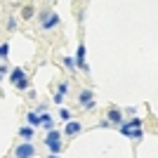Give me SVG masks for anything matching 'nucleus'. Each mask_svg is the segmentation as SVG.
<instances>
[{
    "label": "nucleus",
    "mask_w": 158,
    "mask_h": 158,
    "mask_svg": "<svg viewBox=\"0 0 158 158\" xmlns=\"http://www.w3.org/2000/svg\"><path fill=\"white\" fill-rule=\"evenodd\" d=\"M40 123H43V125H45L47 130H52V127H54L52 118H50V116H47V113H40Z\"/></svg>",
    "instance_id": "f8f14e48"
},
{
    "label": "nucleus",
    "mask_w": 158,
    "mask_h": 158,
    "mask_svg": "<svg viewBox=\"0 0 158 158\" xmlns=\"http://www.w3.org/2000/svg\"><path fill=\"white\" fill-rule=\"evenodd\" d=\"M7 54H10V45L2 43V45H0V57H7Z\"/></svg>",
    "instance_id": "dca6fc26"
},
{
    "label": "nucleus",
    "mask_w": 158,
    "mask_h": 158,
    "mask_svg": "<svg viewBox=\"0 0 158 158\" xmlns=\"http://www.w3.org/2000/svg\"><path fill=\"white\" fill-rule=\"evenodd\" d=\"M40 26L45 28V31H52L54 26H59V17L52 10H43L40 12Z\"/></svg>",
    "instance_id": "f257e3e1"
},
{
    "label": "nucleus",
    "mask_w": 158,
    "mask_h": 158,
    "mask_svg": "<svg viewBox=\"0 0 158 158\" xmlns=\"http://www.w3.org/2000/svg\"><path fill=\"white\" fill-rule=\"evenodd\" d=\"M80 130H83V125H80L78 120H69V123H66V135H69V137H73V135H78Z\"/></svg>",
    "instance_id": "423d86ee"
},
{
    "label": "nucleus",
    "mask_w": 158,
    "mask_h": 158,
    "mask_svg": "<svg viewBox=\"0 0 158 158\" xmlns=\"http://www.w3.org/2000/svg\"><path fill=\"white\" fill-rule=\"evenodd\" d=\"M50 158H59V156H54V153H52V156H50Z\"/></svg>",
    "instance_id": "412c9836"
},
{
    "label": "nucleus",
    "mask_w": 158,
    "mask_h": 158,
    "mask_svg": "<svg viewBox=\"0 0 158 158\" xmlns=\"http://www.w3.org/2000/svg\"><path fill=\"white\" fill-rule=\"evenodd\" d=\"M59 116H61L64 120H71V113H69V109H61V111H59Z\"/></svg>",
    "instance_id": "a211bd4d"
},
{
    "label": "nucleus",
    "mask_w": 158,
    "mask_h": 158,
    "mask_svg": "<svg viewBox=\"0 0 158 158\" xmlns=\"http://www.w3.org/2000/svg\"><path fill=\"white\" fill-rule=\"evenodd\" d=\"M26 120L31 123V127H38V125H43V123H40V116H38V113H33V111L26 116Z\"/></svg>",
    "instance_id": "9d476101"
},
{
    "label": "nucleus",
    "mask_w": 158,
    "mask_h": 158,
    "mask_svg": "<svg viewBox=\"0 0 158 158\" xmlns=\"http://www.w3.org/2000/svg\"><path fill=\"white\" fill-rule=\"evenodd\" d=\"M64 64H66V69H71V71L76 69V64H73V59H71V57H64Z\"/></svg>",
    "instance_id": "f3484780"
},
{
    "label": "nucleus",
    "mask_w": 158,
    "mask_h": 158,
    "mask_svg": "<svg viewBox=\"0 0 158 158\" xmlns=\"http://www.w3.org/2000/svg\"><path fill=\"white\" fill-rule=\"evenodd\" d=\"M14 87L17 90H28V78H21L19 83H14Z\"/></svg>",
    "instance_id": "2eb2a0df"
},
{
    "label": "nucleus",
    "mask_w": 158,
    "mask_h": 158,
    "mask_svg": "<svg viewBox=\"0 0 158 158\" xmlns=\"http://www.w3.org/2000/svg\"><path fill=\"white\" fill-rule=\"evenodd\" d=\"M14 156L17 158H35V146L31 142H24V144H19L14 149Z\"/></svg>",
    "instance_id": "7ed1b4c3"
},
{
    "label": "nucleus",
    "mask_w": 158,
    "mask_h": 158,
    "mask_svg": "<svg viewBox=\"0 0 158 158\" xmlns=\"http://www.w3.org/2000/svg\"><path fill=\"white\" fill-rule=\"evenodd\" d=\"M33 14H35V10H33V5H26V7H24V10H21V17H24V19H31Z\"/></svg>",
    "instance_id": "ddd939ff"
},
{
    "label": "nucleus",
    "mask_w": 158,
    "mask_h": 158,
    "mask_svg": "<svg viewBox=\"0 0 158 158\" xmlns=\"http://www.w3.org/2000/svg\"><path fill=\"white\" fill-rule=\"evenodd\" d=\"M66 92H69V85H66V83H59V94L64 97Z\"/></svg>",
    "instance_id": "6ab92c4d"
},
{
    "label": "nucleus",
    "mask_w": 158,
    "mask_h": 158,
    "mask_svg": "<svg viewBox=\"0 0 158 158\" xmlns=\"http://www.w3.org/2000/svg\"><path fill=\"white\" fill-rule=\"evenodd\" d=\"M0 78H2V73H0Z\"/></svg>",
    "instance_id": "4be33fe9"
},
{
    "label": "nucleus",
    "mask_w": 158,
    "mask_h": 158,
    "mask_svg": "<svg viewBox=\"0 0 158 158\" xmlns=\"http://www.w3.org/2000/svg\"><path fill=\"white\" fill-rule=\"evenodd\" d=\"M109 120L111 123H123V116H120L118 109H109Z\"/></svg>",
    "instance_id": "1a4fd4ad"
},
{
    "label": "nucleus",
    "mask_w": 158,
    "mask_h": 158,
    "mask_svg": "<svg viewBox=\"0 0 158 158\" xmlns=\"http://www.w3.org/2000/svg\"><path fill=\"white\" fill-rule=\"evenodd\" d=\"M78 99H80V104H83V109H94V94H92V90H83V92L78 94Z\"/></svg>",
    "instance_id": "20e7f679"
},
{
    "label": "nucleus",
    "mask_w": 158,
    "mask_h": 158,
    "mask_svg": "<svg viewBox=\"0 0 158 158\" xmlns=\"http://www.w3.org/2000/svg\"><path fill=\"white\" fill-rule=\"evenodd\" d=\"M120 132L125 135V137H132V139H142V130H132L127 125H120Z\"/></svg>",
    "instance_id": "0eeeda50"
},
{
    "label": "nucleus",
    "mask_w": 158,
    "mask_h": 158,
    "mask_svg": "<svg viewBox=\"0 0 158 158\" xmlns=\"http://www.w3.org/2000/svg\"><path fill=\"white\" fill-rule=\"evenodd\" d=\"M14 26H17V21H14V17H10V19H7V28L14 31Z\"/></svg>",
    "instance_id": "aec40b11"
},
{
    "label": "nucleus",
    "mask_w": 158,
    "mask_h": 158,
    "mask_svg": "<svg viewBox=\"0 0 158 158\" xmlns=\"http://www.w3.org/2000/svg\"><path fill=\"white\" fill-rule=\"evenodd\" d=\"M123 125H127V127H132V130H139V127H142V120L139 118H132L130 123H123Z\"/></svg>",
    "instance_id": "4468645a"
},
{
    "label": "nucleus",
    "mask_w": 158,
    "mask_h": 158,
    "mask_svg": "<svg viewBox=\"0 0 158 158\" xmlns=\"http://www.w3.org/2000/svg\"><path fill=\"white\" fill-rule=\"evenodd\" d=\"M59 132L57 130H50V135H47V139H45V144H47V149H50V151L54 153V156H57V153H59V149H61V142H59Z\"/></svg>",
    "instance_id": "f03ea898"
},
{
    "label": "nucleus",
    "mask_w": 158,
    "mask_h": 158,
    "mask_svg": "<svg viewBox=\"0 0 158 158\" xmlns=\"http://www.w3.org/2000/svg\"><path fill=\"white\" fill-rule=\"evenodd\" d=\"M21 78H26V76H24V69H19V66H17V69H12V71H10V80H12V83H19Z\"/></svg>",
    "instance_id": "6e6552de"
},
{
    "label": "nucleus",
    "mask_w": 158,
    "mask_h": 158,
    "mask_svg": "<svg viewBox=\"0 0 158 158\" xmlns=\"http://www.w3.org/2000/svg\"><path fill=\"white\" fill-rule=\"evenodd\" d=\"M73 64L78 66L80 71H90V66L85 64V45L78 47V52H76V61H73Z\"/></svg>",
    "instance_id": "39448f33"
},
{
    "label": "nucleus",
    "mask_w": 158,
    "mask_h": 158,
    "mask_svg": "<svg viewBox=\"0 0 158 158\" xmlns=\"http://www.w3.org/2000/svg\"><path fill=\"white\" fill-rule=\"evenodd\" d=\"M19 135H21V137H24V139H26V142H31V139H33V127H19Z\"/></svg>",
    "instance_id": "9b49d317"
}]
</instances>
